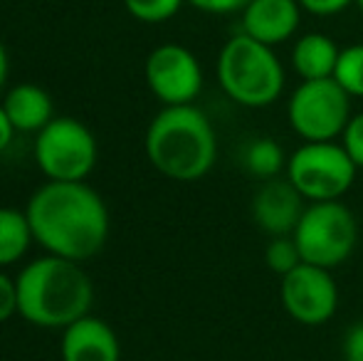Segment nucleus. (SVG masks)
<instances>
[{
  "label": "nucleus",
  "instance_id": "nucleus-1",
  "mask_svg": "<svg viewBox=\"0 0 363 361\" xmlns=\"http://www.w3.org/2000/svg\"><path fill=\"white\" fill-rule=\"evenodd\" d=\"M28 221L45 252L84 262L109 240V208L84 181H48L30 196Z\"/></svg>",
  "mask_w": 363,
  "mask_h": 361
},
{
  "label": "nucleus",
  "instance_id": "nucleus-2",
  "mask_svg": "<svg viewBox=\"0 0 363 361\" xmlns=\"http://www.w3.org/2000/svg\"><path fill=\"white\" fill-rule=\"evenodd\" d=\"M18 314L43 329H65L89 314L94 287L79 262L43 255L28 262L15 277Z\"/></svg>",
  "mask_w": 363,
  "mask_h": 361
},
{
  "label": "nucleus",
  "instance_id": "nucleus-3",
  "mask_svg": "<svg viewBox=\"0 0 363 361\" xmlns=\"http://www.w3.org/2000/svg\"><path fill=\"white\" fill-rule=\"evenodd\" d=\"M144 149L158 174L173 181H198L216 164L218 141L213 124L201 109L178 104L153 116Z\"/></svg>",
  "mask_w": 363,
  "mask_h": 361
},
{
  "label": "nucleus",
  "instance_id": "nucleus-4",
  "mask_svg": "<svg viewBox=\"0 0 363 361\" xmlns=\"http://www.w3.org/2000/svg\"><path fill=\"white\" fill-rule=\"evenodd\" d=\"M218 82L230 99L242 106H267L284 89V70L274 50L240 33L218 55Z\"/></svg>",
  "mask_w": 363,
  "mask_h": 361
},
{
  "label": "nucleus",
  "instance_id": "nucleus-5",
  "mask_svg": "<svg viewBox=\"0 0 363 361\" xmlns=\"http://www.w3.org/2000/svg\"><path fill=\"white\" fill-rule=\"evenodd\" d=\"M291 238L299 248L301 260L331 270L349 260L354 252L359 243V223L354 213L339 201L311 203L304 208Z\"/></svg>",
  "mask_w": 363,
  "mask_h": 361
},
{
  "label": "nucleus",
  "instance_id": "nucleus-6",
  "mask_svg": "<svg viewBox=\"0 0 363 361\" xmlns=\"http://www.w3.org/2000/svg\"><path fill=\"white\" fill-rule=\"evenodd\" d=\"M96 139L72 116H55L35 134V161L48 181H84L96 166Z\"/></svg>",
  "mask_w": 363,
  "mask_h": 361
},
{
  "label": "nucleus",
  "instance_id": "nucleus-7",
  "mask_svg": "<svg viewBox=\"0 0 363 361\" xmlns=\"http://www.w3.org/2000/svg\"><path fill=\"white\" fill-rule=\"evenodd\" d=\"M359 166L346 149L334 141H306L291 154L287 179L304 198L314 203L339 201L356 179Z\"/></svg>",
  "mask_w": 363,
  "mask_h": 361
},
{
  "label": "nucleus",
  "instance_id": "nucleus-8",
  "mask_svg": "<svg viewBox=\"0 0 363 361\" xmlns=\"http://www.w3.org/2000/svg\"><path fill=\"white\" fill-rule=\"evenodd\" d=\"M287 111L304 141H334L351 119V94L334 77L306 79L294 89Z\"/></svg>",
  "mask_w": 363,
  "mask_h": 361
},
{
  "label": "nucleus",
  "instance_id": "nucleus-9",
  "mask_svg": "<svg viewBox=\"0 0 363 361\" xmlns=\"http://www.w3.org/2000/svg\"><path fill=\"white\" fill-rule=\"evenodd\" d=\"M146 84L166 106L191 104L203 89V70L188 48L176 43L158 45L146 57Z\"/></svg>",
  "mask_w": 363,
  "mask_h": 361
},
{
  "label": "nucleus",
  "instance_id": "nucleus-10",
  "mask_svg": "<svg viewBox=\"0 0 363 361\" xmlns=\"http://www.w3.org/2000/svg\"><path fill=\"white\" fill-rule=\"evenodd\" d=\"M282 304L291 319L306 327H316L334 317L339 304V289L326 267L301 262L282 277Z\"/></svg>",
  "mask_w": 363,
  "mask_h": 361
},
{
  "label": "nucleus",
  "instance_id": "nucleus-11",
  "mask_svg": "<svg viewBox=\"0 0 363 361\" xmlns=\"http://www.w3.org/2000/svg\"><path fill=\"white\" fill-rule=\"evenodd\" d=\"M304 213V196L289 179H269L255 193L252 218L272 238L291 235Z\"/></svg>",
  "mask_w": 363,
  "mask_h": 361
},
{
  "label": "nucleus",
  "instance_id": "nucleus-12",
  "mask_svg": "<svg viewBox=\"0 0 363 361\" xmlns=\"http://www.w3.org/2000/svg\"><path fill=\"white\" fill-rule=\"evenodd\" d=\"M60 354L62 361H119L121 344L104 319L84 314L62 329Z\"/></svg>",
  "mask_w": 363,
  "mask_h": 361
},
{
  "label": "nucleus",
  "instance_id": "nucleus-13",
  "mask_svg": "<svg viewBox=\"0 0 363 361\" xmlns=\"http://www.w3.org/2000/svg\"><path fill=\"white\" fill-rule=\"evenodd\" d=\"M299 20V0H250L242 10V33L274 48L296 33Z\"/></svg>",
  "mask_w": 363,
  "mask_h": 361
},
{
  "label": "nucleus",
  "instance_id": "nucleus-14",
  "mask_svg": "<svg viewBox=\"0 0 363 361\" xmlns=\"http://www.w3.org/2000/svg\"><path fill=\"white\" fill-rule=\"evenodd\" d=\"M3 106L13 121L15 131H23V134H38L55 119L52 96L43 87L30 82L15 84L5 94Z\"/></svg>",
  "mask_w": 363,
  "mask_h": 361
},
{
  "label": "nucleus",
  "instance_id": "nucleus-15",
  "mask_svg": "<svg viewBox=\"0 0 363 361\" xmlns=\"http://www.w3.org/2000/svg\"><path fill=\"white\" fill-rule=\"evenodd\" d=\"M339 45L324 33H306L294 43L291 50V67L301 79H326L334 77L339 62Z\"/></svg>",
  "mask_w": 363,
  "mask_h": 361
},
{
  "label": "nucleus",
  "instance_id": "nucleus-16",
  "mask_svg": "<svg viewBox=\"0 0 363 361\" xmlns=\"http://www.w3.org/2000/svg\"><path fill=\"white\" fill-rule=\"evenodd\" d=\"M35 243L28 213L0 206V267L15 265Z\"/></svg>",
  "mask_w": 363,
  "mask_h": 361
},
{
  "label": "nucleus",
  "instance_id": "nucleus-17",
  "mask_svg": "<svg viewBox=\"0 0 363 361\" xmlns=\"http://www.w3.org/2000/svg\"><path fill=\"white\" fill-rule=\"evenodd\" d=\"M245 169L250 171L257 179H277L279 171L284 169V154L282 146L277 144L269 136H259V139H252L247 146H245Z\"/></svg>",
  "mask_w": 363,
  "mask_h": 361
},
{
  "label": "nucleus",
  "instance_id": "nucleus-18",
  "mask_svg": "<svg viewBox=\"0 0 363 361\" xmlns=\"http://www.w3.org/2000/svg\"><path fill=\"white\" fill-rule=\"evenodd\" d=\"M334 79L351 96H363V45H349L341 50Z\"/></svg>",
  "mask_w": 363,
  "mask_h": 361
},
{
  "label": "nucleus",
  "instance_id": "nucleus-19",
  "mask_svg": "<svg viewBox=\"0 0 363 361\" xmlns=\"http://www.w3.org/2000/svg\"><path fill=\"white\" fill-rule=\"evenodd\" d=\"M264 260H267L269 270L282 274V277L304 262V260H301L299 248H296V243H294V238H291V235L272 238V243H269L267 250H264Z\"/></svg>",
  "mask_w": 363,
  "mask_h": 361
},
{
  "label": "nucleus",
  "instance_id": "nucleus-20",
  "mask_svg": "<svg viewBox=\"0 0 363 361\" xmlns=\"http://www.w3.org/2000/svg\"><path fill=\"white\" fill-rule=\"evenodd\" d=\"M186 0H124L131 18L141 23H166L181 10Z\"/></svg>",
  "mask_w": 363,
  "mask_h": 361
},
{
  "label": "nucleus",
  "instance_id": "nucleus-21",
  "mask_svg": "<svg viewBox=\"0 0 363 361\" xmlns=\"http://www.w3.org/2000/svg\"><path fill=\"white\" fill-rule=\"evenodd\" d=\"M341 136H344V144L341 146L346 149V154L351 156V161L359 169H363V114L351 116Z\"/></svg>",
  "mask_w": 363,
  "mask_h": 361
},
{
  "label": "nucleus",
  "instance_id": "nucleus-22",
  "mask_svg": "<svg viewBox=\"0 0 363 361\" xmlns=\"http://www.w3.org/2000/svg\"><path fill=\"white\" fill-rule=\"evenodd\" d=\"M18 314V284L0 267V324Z\"/></svg>",
  "mask_w": 363,
  "mask_h": 361
},
{
  "label": "nucleus",
  "instance_id": "nucleus-23",
  "mask_svg": "<svg viewBox=\"0 0 363 361\" xmlns=\"http://www.w3.org/2000/svg\"><path fill=\"white\" fill-rule=\"evenodd\" d=\"M193 8L203 10V13H213V15H225V13H242L247 8L250 0H188Z\"/></svg>",
  "mask_w": 363,
  "mask_h": 361
},
{
  "label": "nucleus",
  "instance_id": "nucleus-24",
  "mask_svg": "<svg viewBox=\"0 0 363 361\" xmlns=\"http://www.w3.org/2000/svg\"><path fill=\"white\" fill-rule=\"evenodd\" d=\"M351 3H356V0H299L301 10H306V13H311V15H321V18L341 13V10H346Z\"/></svg>",
  "mask_w": 363,
  "mask_h": 361
},
{
  "label": "nucleus",
  "instance_id": "nucleus-25",
  "mask_svg": "<svg viewBox=\"0 0 363 361\" xmlns=\"http://www.w3.org/2000/svg\"><path fill=\"white\" fill-rule=\"evenodd\" d=\"M344 359L346 361H363V322H356L354 327L346 332Z\"/></svg>",
  "mask_w": 363,
  "mask_h": 361
},
{
  "label": "nucleus",
  "instance_id": "nucleus-26",
  "mask_svg": "<svg viewBox=\"0 0 363 361\" xmlns=\"http://www.w3.org/2000/svg\"><path fill=\"white\" fill-rule=\"evenodd\" d=\"M13 136H15V126H13V121H10L5 106L0 104V151L8 149L10 141H13Z\"/></svg>",
  "mask_w": 363,
  "mask_h": 361
},
{
  "label": "nucleus",
  "instance_id": "nucleus-27",
  "mask_svg": "<svg viewBox=\"0 0 363 361\" xmlns=\"http://www.w3.org/2000/svg\"><path fill=\"white\" fill-rule=\"evenodd\" d=\"M5 79H8V52H5V48L0 45V91L5 87Z\"/></svg>",
  "mask_w": 363,
  "mask_h": 361
},
{
  "label": "nucleus",
  "instance_id": "nucleus-28",
  "mask_svg": "<svg viewBox=\"0 0 363 361\" xmlns=\"http://www.w3.org/2000/svg\"><path fill=\"white\" fill-rule=\"evenodd\" d=\"M356 5H359V10L363 13V0H356Z\"/></svg>",
  "mask_w": 363,
  "mask_h": 361
}]
</instances>
